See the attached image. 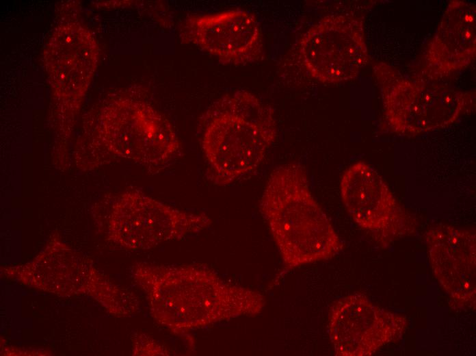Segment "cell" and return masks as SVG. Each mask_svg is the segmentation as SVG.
I'll use <instances>...</instances> for the list:
<instances>
[{"instance_id": "1", "label": "cell", "mask_w": 476, "mask_h": 356, "mask_svg": "<svg viewBox=\"0 0 476 356\" xmlns=\"http://www.w3.org/2000/svg\"><path fill=\"white\" fill-rule=\"evenodd\" d=\"M133 272L152 316L174 333L254 316L265 305L259 292L226 283L207 268L140 264Z\"/></svg>"}, {"instance_id": "2", "label": "cell", "mask_w": 476, "mask_h": 356, "mask_svg": "<svg viewBox=\"0 0 476 356\" xmlns=\"http://www.w3.org/2000/svg\"><path fill=\"white\" fill-rule=\"evenodd\" d=\"M259 210L287 270L330 259L343 249L339 235L312 194L306 169L301 164L273 169Z\"/></svg>"}, {"instance_id": "3", "label": "cell", "mask_w": 476, "mask_h": 356, "mask_svg": "<svg viewBox=\"0 0 476 356\" xmlns=\"http://www.w3.org/2000/svg\"><path fill=\"white\" fill-rule=\"evenodd\" d=\"M201 126L207 177L218 186L254 172L278 134L274 109L243 89L214 101L201 118Z\"/></svg>"}, {"instance_id": "4", "label": "cell", "mask_w": 476, "mask_h": 356, "mask_svg": "<svg viewBox=\"0 0 476 356\" xmlns=\"http://www.w3.org/2000/svg\"><path fill=\"white\" fill-rule=\"evenodd\" d=\"M373 72L380 88L384 119L392 133L414 136L443 129L466 110L473 95L443 84L408 78L379 62Z\"/></svg>"}, {"instance_id": "5", "label": "cell", "mask_w": 476, "mask_h": 356, "mask_svg": "<svg viewBox=\"0 0 476 356\" xmlns=\"http://www.w3.org/2000/svg\"><path fill=\"white\" fill-rule=\"evenodd\" d=\"M101 135L115 155L149 166L176 156L178 138L171 123L149 104L130 99L112 101L101 116Z\"/></svg>"}, {"instance_id": "6", "label": "cell", "mask_w": 476, "mask_h": 356, "mask_svg": "<svg viewBox=\"0 0 476 356\" xmlns=\"http://www.w3.org/2000/svg\"><path fill=\"white\" fill-rule=\"evenodd\" d=\"M298 55L307 74L321 83L355 79L369 58L362 19L349 14L323 17L302 34Z\"/></svg>"}, {"instance_id": "7", "label": "cell", "mask_w": 476, "mask_h": 356, "mask_svg": "<svg viewBox=\"0 0 476 356\" xmlns=\"http://www.w3.org/2000/svg\"><path fill=\"white\" fill-rule=\"evenodd\" d=\"M212 221L204 214L172 207L139 190L122 194L109 220V238L131 250H148L180 240L207 228Z\"/></svg>"}, {"instance_id": "8", "label": "cell", "mask_w": 476, "mask_h": 356, "mask_svg": "<svg viewBox=\"0 0 476 356\" xmlns=\"http://www.w3.org/2000/svg\"><path fill=\"white\" fill-rule=\"evenodd\" d=\"M339 188L351 218L383 247L415 233V219L370 164L359 161L350 165L341 175Z\"/></svg>"}, {"instance_id": "9", "label": "cell", "mask_w": 476, "mask_h": 356, "mask_svg": "<svg viewBox=\"0 0 476 356\" xmlns=\"http://www.w3.org/2000/svg\"><path fill=\"white\" fill-rule=\"evenodd\" d=\"M406 318L373 303L365 294L354 293L332 303L327 330L338 356H369L384 345L401 338Z\"/></svg>"}, {"instance_id": "10", "label": "cell", "mask_w": 476, "mask_h": 356, "mask_svg": "<svg viewBox=\"0 0 476 356\" xmlns=\"http://www.w3.org/2000/svg\"><path fill=\"white\" fill-rule=\"evenodd\" d=\"M181 36L224 64L243 66L263 58L261 28L256 17L245 10L189 16Z\"/></svg>"}, {"instance_id": "11", "label": "cell", "mask_w": 476, "mask_h": 356, "mask_svg": "<svg viewBox=\"0 0 476 356\" xmlns=\"http://www.w3.org/2000/svg\"><path fill=\"white\" fill-rule=\"evenodd\" d=\"M425 238L432 272L442 288L458 307L475 309V231L440 224L431 227Z\"/></svg>"}, {"instance_id": "12", "label": "cell", "mask_w": 476, "mask_h": 356, "mask_svg": "<svg viewBox=\"0 0 476 356\" xmlns=\"http://www.w3.org/2000/svg\"><path fill=\"white\" fill-rule=\"evenodd\" d=\"M475 5L454 0L447 5L424 53V71L438 79L461 71L473 61L476 51Z\"/></svg>"}, {"instance_id": "13", "label": "cell", "mask_w": 476, "mask_h": 356, "mask_svg": "<svg viewBox=\"0 0 476 356\" xmlns=\"http://www.w3.org/2000/svg\"><path fill=\"white\" fill-rule=\"evenodd\" d=\"M55 36L47 51V70L62 106L75 110L94 70L96 47L80 27H64Z\"/></svg>"}]
</instances>
